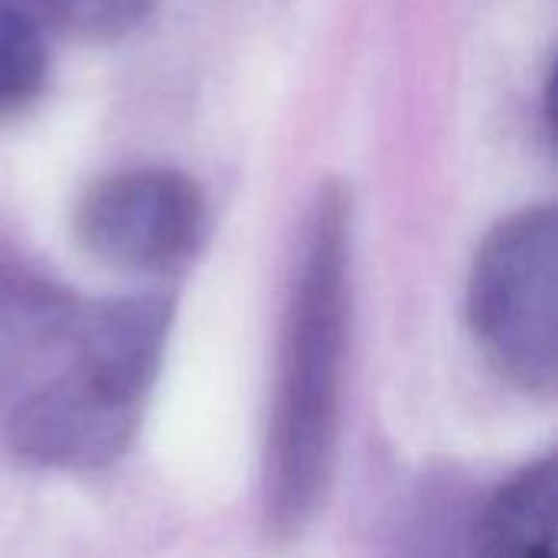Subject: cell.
I'll use <instances>...</instances> for the list:
<instances>
[{"label":"cell","instance_id":"obj_7","mask_svg":"<svg viewBox=\"0 0 558 558\" xmlns=\"http://www.w3.org/2000/svg\"><path fill=\"white\" fill-rule=\"evenodd\" d=\"M36 20L78 43H108L137 29L157 0H26Z\"/></svg>","mask_w":558,"mask_h":558},{"label":"cell","instance_id":"obj_1","mask_svg":"<svg viewBox=\"0 0 558 558\" xmlns=\"http://www.w3.org/2000/svg\"><path fill=\"white\" fill-rule=\"evenodd\" d=\"M173 304L163 294L85 301L0 262V428L52 471H98L134 441Z\"/></svg>","mask_w":558,"mask_h":558},{"label":"cell","instance_id":"obj_3","mask_svg":"<svg viewBox=\"0 0 558 558\" xmlns=\"http://www.w3.org/2000/svg\"><path fill=\"white\" fill-rule=\"evenodd\" d=\"M558 232L553 206L507 216L481 242L468 317L487 363L526 396L558 386Z\"/></svg>","mask_w":558,"mask_h":558},{"label":"cell","instance_id":"obj_5","mask_svg":"<svg viewBox=\"0 0 558 558\" xmlns=\"http://www.w3.org/2000/svg\"><path fill=\"white\" fill-rule=\"evenodd\" d=\"M474 549L481 556H556V458H543L510 477L487 504Z\"/></svg>","mask_w":558,"mask_h":558},{"label":"cell","instance_id":"obj_4","mask_svg":"<svg viewBox=\"0 0 558 558\" xmlns=\"http://www.w3.org/2000/svg\"><path fill=\"white\" fill-rule=\"evenodd\" d=\"M206 196L170 167H134L95 180L75 206L82 248L118 271L180 268L206 239Z\"/></svg>","mask_w":558,"mask_h":558},{"label":"cell","instance_id":"obj_6","mask_svg":"<svg viewBox=\"0 0 558 558\" xmlns=\"http://www.w3.org/2000/svg\"><path fill=\"white\" fill-rule=\"evenodd\" d=\"M49 82V49L33 13L0 0V124L29 111Z\"/></svg>","mask_w":558,"mask_h":558},{"label":"cell","instance_id":"obj_2","mask_svg":"<svg viewBox=\"0 0 558 558\" xmlns=\"http://www.w3.org/2000/svg\"><path fill=\"white\" fill-rule=\"evenodd\" d=\"M353 327V196L330 180L314 196L288 288L262 513L271 539L301 536L324 510L343 428Z\"/></svg>","mask_w":558,"mask_h":558}]
</instances>
